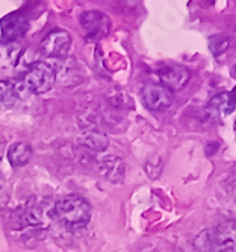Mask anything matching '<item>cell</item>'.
Instances as JSON below:
<instances>
[{
  "mask_svg": "<svg viewBox=\"0 0 236 252\" xmlns=\"http://www.w3.org/2000/svg\"><path fill=\"white\" fill-rule=\"evenodd\" d=\"M99 170L107 181L120 184L126 176V163L118 157H106L99 163Z\"/></svg>",
  "mask_w": 236,
  "mask_h": 252,
  "instance_id": "9",
  "label": "cell"
},
{
  "mask_svg": "<svg viewBox=\"0 0 236 252\" xmlns=\"http://www.w3.org/2000/svg\"><path fill=\"white\" fill-rule=\"evenodd\" d=\"M229 193L232 194V199L236 204V176L230 179V184H229Z\"/></svg>",
  "mask_w": 236,
  "mask_h": 252,
  "instance_id": "15",
  "label": "cell"
},
{
  "mask_svg": "<svg viewBox=\"0 0 236 252\" xmlns=\"http://www.w3.org/2000/svg\"><path fill=\"white\" fill-rule=\"evenodd\" d=\"M56 81L54 68L43 61L33 63L23 76V84L33 94H44L53 88Z\"/></svg>",
  "mask_w": 236,
  "mask_h": 252,
  "instance_id": "3",
  "label": "cell"
},
{
  "mask_svg": "<svg viewBox=\"0 0 236 252\" xmlns=\"http://www.w3.org/2000/svg\"><path fill=\"white\" fill-rule=\"evenodd\" d=\"M210 50L212 53L215 55V58H220L223 53L230 47V41L227 37H213L210 40Z\"/></svg>",
  "mask_w": 236,
  "mask_h": 252,
  "instance_id": "14",
  "label": "cell"
},
{
  "mask_svg": "<svg viewBox=\"0 0 236 252\" xmlns=\"http://www.w3.org/2000/svg\"><path fill=\"white\" fill-rule=\"evenodd\" d=\"M159 81L163 87H167L170 92H179L185 88V85L191 79V73L186 67L182 65H167L159 70Z\"/></svg>",
  "mask_w": 236,
  "mask_h": 252,
  "instance_id": "7",
  "label": "cell"
},
{
  "mask_svg": "<svg viewBox=\"0 0 236 252\" xmlns=\"http://www.w3.org/2000/svg\"><path fill=\"white\" fill-rule=\"evenodd\" d=\"M80 23L91 37H105L111 29L109 17L99 11H88L80 17Z\"/></svg>",
  "mask_w": 236,
  "mask_h": 252,
  "instance_id": "8",
  "label": "cell"
},
{
  "mask_svg": "<svg viewBox=\"0 0 236 252\" xmlns=\"http://www.w3.org/2000/svg\"><path fill=\"white\" fill-rule=\"evenodd\" d=\"M29 29L27 17L22 12H11L0 20V31H2L3 41H15L22 38Z\"/></svg>",
  "mask_w": 236,
  "mask_h": 252,
  "instance_id": "6",
  "label": "cell"
},
{
  "mask_svg": "<svg viewBox=\"0 0 236 252\" xmlns=\"http://www.w3.org/2000/svg\"><path fill=\"white\" fill-rule=\"evenodd\" d=\"M18 97H20V88L14 81H0V106L12 108Z\"/></svg>",
  "mask_w": 236,
  "mask_h": 252,
  "instance_id": "13",
  "label": "cell"
},
{
  "mask_svg": "<svg viewBox=\"0 0 236 252\" xmlns=\"http://www.w3.org/2000/svg\"><path fill=\"white\" fill-rule=\"evenodd\" d=\"M197 252H236V220L206 228L194 240Z\"/></svg>",
  "mask_w": 236,
  "mask_h": 252,
  "instance_id": "1",
  "label": "cell"
},
{
  "mask_svg": "<svg viewBox=\"0 0 236 252\" xmlns=\"http://www.w3.org/2000/svg\"><path fill=\"white\" fill-rule=\"evenodd\" d=\"M78 141L83 148L94 152H103L109 146V138L103 132H97V131H85L83 134L79 135Z\"/></svg>",
  "mask_w": 236,
  "mask_h": 252,
  "instance_id": "11",
  "label": "cell"
},
{
  "mask_svg": "<svg viewBox=\"0 0 236 252\" xmlns=\"http://www.w3.org/2000/svg\"><path fill=\"white\" fill-rule=\"evenodd\" d=\"M142 102L149 110L155 113L167 111L173 103L174 93L170 92L167 87H163L160 82H149L142 88Z\"/></svg>",
  "mask_w": 236,
  "mask_h": 252,
  "instance_id": "4",
  "label": "cell"
},
{
  "mask_svg": "<svg viewBox=\"0 0 236 252\" xmlns=\"http://www.w3.org/2000/svg\"><path fill=\"white\" fill-rule=\"evenodd\" d=\"M232 76H233V78H236V64L232 67Z\"/></svg>",
  "mask_w": 236,
  "mask_h": 252,
  "instance_id": "17",
  "label": "cell"
},
{
  "mask_svg": "<svg viewBox=\"0 0 236 252\" xmlns=\"http://www.w3.org/2000/svg\"><path fill=\"white\" fill-rule=\"evenodd\" d=\"M71 49V37L67 31H52L41 41V52L49 58H64Z\"/></svg>",
  "mask_w": 236,
  "mask_h": 252,
  "instance_id": "5",
  "label": "cell"
},
{
  "mask_svg": "<svg viewBox=\"0 0 236 252\" xmlns=\"http://www.w3.org/2000/svg\"><path fill=\"white\" fill-rule=\"evenodd\" d=\"M235 108H236V105L232 100L230 93H226V92L215 94L209 102V110L220 117H227L229 114H232L235 111Z\"/></svg>",
  "mask_w": 236,
  "mask_h": 252,
  "instance_id": "12",
  "label": "cell"
},
{
  "mask_svg": "<svg viewBox=\"0 0 236 252\" xmlns=\"http://www.w3.org/2000/svg\"><path fill=\"white\" fill-rule=\"evenodd\" d=\"M235 134H236V123H235Z\"/></svg>",
  "mask_w": 236,
  "mask_h": 252,
  "instance_id": "18",
  "label": "cell"
},
{
  "mask_svg": "<svg viewBox=\"0 0 236 252\" xmlns=\"http://www.w3.org/2000/svg\"><path fill=\"white\" fill-rule=\"evenodd\" d=\"M53 214L62 226L80 229L91 220V205L82 196L70 194L54 204Z\"/></svg>",
  "mask_w": 236,
  "mask_h": 252,
  "instance_id": "2",
  "label": "cell"
},
{
  "mask_svg": "<svg viewBox=\"0 0 236 252\" xmlns=\"http://www.w3.org/2000/svg\"><path fill=\"white\" fill-rule=\"evenodd\" d=\"M32 158V148L26 141H17L8 151V161L12 167H23Z\"/></svg>",
  "mask_w": 236,
  "mask_h": 252,
  "instance_id": "10",
  "label": "cell"
},
{
  "mask_svg": "<svg viewBox=\"0 0 236 252\" xmlns=\"http://www.w3.org/2000/svg\"><path fill=\"white\" fill-rule=\"evenodd\" d=\"M230 97H232V100L235 102V105H236V87L232 90V93H230Z\"/></svg>",
  "mask_w": 236,
  "mask_h": 252,
  "instance_id": "16",
  "label": "cell"
}]
</instances>
